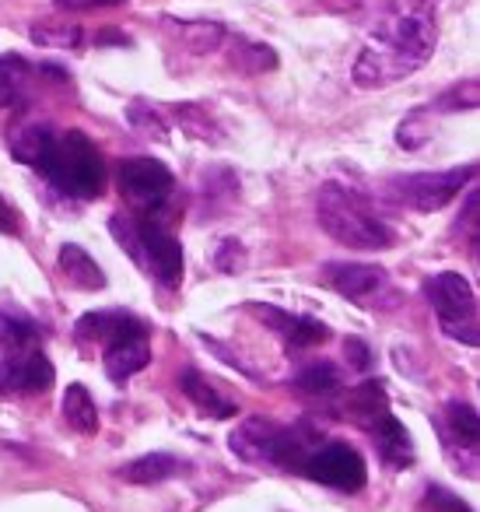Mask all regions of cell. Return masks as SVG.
I'll return each mask as SVG.
<instances>
[{"label": "cell", "instance_id": "obj_1", "mask_svg": "<svg viewBox=\"0 0 480 512\" xmlns=\"http://www.w3.org/2000/svg\"><path fill=\"white\" fill-rule=\"evenodd\" d=\"M435 53V22L428 8L403 4L386 15L361 46L354 60V85L386 88L407 74L421 71Z\"/></svg>", "mask_w": 480, "mask_h": 512}, {"label": "cell", "instance_id": "obj_2", "mask_svg": "<svg viewBox=\"0 0 480 512\" xmlns=\"http://www.w3.org/2000/svg\"><path fill=\"white\" fill-rule=\"evenodd\" d=\"M316 218L326 228V235L340 242V246L365 249V253H379V249L396 246L393 225L379 218L365 197L347 190L344 183H326L316 197Z\"/></svg>", "mask_w": 480, "mask_h": 512}, {"label": "cell", "instance_id": "obj_3", "mask_svg": "<svg viewBox=\"0 0 480 512\" xmlns=\"http://www.w3.org/2000/svg\"><path fill=\"white\" fill-rule=\"evenodd\" d=\"M36 169L43 172L57 190H64L67 197H78V200L99 197L102 186H106V169H102L99 148H95L81 130L53 137L50 148H46L43 158L36 162Z\"/></svg>", "mask_w": 480, "mask_h": 512}, {"label": "cell", "instance_id": "obj_4", "mask_svg": "<svg viewBox=\"0 0 480 512\" xmlns=\"http://www.w3.org/2000/svg\"><path fill=\"white\" fill-rule=\"evenodd\" d=\"M109 228H113L116 242L141 264V271H148L151 278L169 288H176L183 281L186 253L176 235H169L162 225H155L151 218H141V214H130V218L120 214V218L109 221Z\"/></svg>", "mask_w": 480, "mask_h": 512}, {"label": "cell", "instance_id": "obj_5", "mask_svg": "<svg viewBox=\"0 0 480 512\" xmlns=\"http://www.w3.org/2000/svg\"><path fill=\"white\" fill-rule=\"evenodd\" d=\"M228 446L239 460L246 463H270V467H298L305 463V442L295 428L274 425L267 418H246L232 435H228Z\"/></svg>", "mask_w": 480, "mask_h": 512}, {"label": "cell", "instance_id": "obj_6", "mask_svg": "<svg viewBox=\"0 0 480 512\" xmlns=\"http://www.w3.org/2000/svg\"><path fill=\"white\" fill-rule=\"evenodd\" d=\"M424 288H428V299L438 313L442 334L466 344V348H477L480 323H477V295H473L470 281L456 271H445V274H435Z\"/></svg>", "mask_w": 480, "mask_h": 512}, {"label": "cell", "instance_id": "obj_7", "mask_svg": "<svg viewBox=\"0 0 480 512\" xmlns=\"http://www.w3.org/2000/svg\"><path fill=\"white\" fill-rule=\"evenodd\" d=\"M477 172V165L466 169H449V172H417V176H396L389 186V197L396 204L410 207V211H442L449 200H456V193L470 183V176Z\"/></svg>", "mask_w": 480, "mask_h": 512}, {"label": "cell", "instance_id": "obj_8", "mask_svg": "<svg viewBox=\"0 0 480 512\" xmlns=\"http://www.w3.org/2000/svg\"><path fill=\"white\" fill-rule=\"evenodd\" d=\"M302 470L323 488H337V491H361L368 481V467L361 460V453L347 442H330V446L316 449V453L305 456Z\"/></svg>", "mask_w": 480, "mask_h": 512}, {"label": "cell", "instance_id": "obj_9", "mask_svg": "<svg viewBox=\"0 0 480 512\" xmlns=\"http://www.w3.org/2000/svg\"><path fill=\"white\" fill-rule=\"evenodd\" d=\"M172 172L169 165H162L158 158H127L120 165V186L134 204L148 207V204H158V200L169 197L172 190Z\"/></svg>", "mask_w": 480, "mask_h": 512}, {"label": "cell", "instance_id": "obj_10", "mask_svg": "<svg viewBox=\"0 0 480 512\" xmlns=\"http://www.w3.org/2000/svg\"><path fill=\"white\" fill-rule=\"evenodd\" d=\"M53 386V362L43 351H15L0 362V390L4 393H43Z\"/></svg>", "mask_w": 480, "mask_h": 512}, {"label": "cell", "instance_id": "obj_11", "mask_svg": "<svg viewBox=\"0 0 480 512\" xmlns=\"http://www.w3.org/2000/svg\"><path fill=\"white\" fill-rule=\"evenodd\" d=\"M326 281L333 285V292H340L351 302H375L389 288V274L379 264H326Z\"/></svg>", "mask_w": 480, "mask_h": 512}, {"label": "cell", "instance_id": "obj_12", "mask_svg": "<svg viewBox=\"0 0 480 512\" xmlns=\"http://www.w3.org/2000/svg\"><path fill=\"white\" fill-rule=\"evenodd\" d=\"M78 337L81 341H106V348L127 341H144L148 327L130 313H85L78 320Z\"/></svg>", "mask_w": 480, "mask_h": 512}, {"label": "cell", "instance_id": "obj_13", "mask_svg": "<svg viewBox=\"0 0 480 512\" xmlns=\"http://www.w3.org/2000/svg\"><path fill=\"white\" fill-rule=\"evenodd\" d=\"M253 313L263 316V323L274 327L277 334L284 337L288 351H305V348H312V344H319V341L330 337V330H326L323 323L309 320V316H291L277 306H253Z\"/></svg>", "mask_w": 480, "mask_h": 512}, {"label": "cell", "instance_id": "obj_14", "mask_svg": "<svg viewBox=\"0 0 480 512\" xmlns=\"http://www.w3.org/2000/svg\"><path fill=\"white\" fill-rule=\"evenodd\" d=\"M372 439L379 446V456L393 470H407L414 463V446H410V435L400 421L389 411H382L379 418H372Z\"/></svg>", "mask_w": 480, "mask_h": 512}, {"label": "cell", "instance_id": "obj_15", "mask_svg": "<svg viewBox=\"0 0 480 512\" xmlns=\"http://www.w3.org/2000/svg\"><path fill=\"white\" fill-rule=\"evenodd\" d=\"M60 274H64L71 285H78L81 292H99V288H106V274H102V267L95 264L85 249L74 246V242L60 246Z\"/></svg>", "mask_w": 480, "mask_h": 512}, {"label": "cell", "instance_id": "obj_16", "mask_svg": "<svg viewBox=\"0 0 480 512\" xmlns=\"http://www.w3.org/2000/svg\"><path fill=\"white\" fill-rule=\"evenodd\" d=\"M186 463L172 453H148V456H137L130 460L127 467H120V477L130 484H158V481H169L183 470Z\"/></svg>", "mask_w": 480, "mask_h": 512}, {"label": "cell", "instance_id": "obj_17", "mask_svg": "<svg viewBox=\"0 0 480 512\" xmlns=\"http://www.w3.org/2000/svg\"><path fill=\"white\" fill-rule=\"evenodd\" d=\"M148 362H151L148 337H144V341L113 344V348H106V355H102V365H106L109 379H116V383H123V379H130V376H134V372L148 369Z\"/></svg>", "mask_w": 480, "mask_h": 512}, {"label": "cell", "instance_id": "obj_18", "mask_svg": "<svg viewBox=\"0 0 480 512\" xmlns=\"http://www.w3.org/2000/svg\"><path fill=\"white\" fill-rule=\"evenodd\" d=\"M53 137H57V130H53L50 123H36V120L18 123V127L11 130V155L36 169V162L43 158V151L50 148Z\"/></svg>", "mask_w": 480, "mask_h": 512}, {"label": "cell", "instance_id": "obj_19", "mask_svg": "<svg viewBox=\"0 0 480 512\" xmlns=\"http://www.w3.org/2000/svg\"><path fill=\"white\" fill-rule=\"evenodd\" d=\"M39 341V327L15 306H0V348L15 355V351H29Z\"/></svg>", "mask_w": 480, "mask_h": 512}, {"label": "cell", "instance_id": "obj_20", "mask_svg": "<svg viewBox=\"0 0 480 512\" xmlns=\"http://www.w3.org/2000/svg\"><path fill=\"white\" fill-rule=\"evenodd\" d=\"M179 386H183L186 397H190L204 414H211V418H232V414H235V404H228V400L221 397V393L214 390V386L207 383L197 369L179 372Z\"/></svg>", "mask_w": 480, "mask_h": 512}, {"label": "cell", "instance_id": "obj_21", "mask_svg": "<svg viewBox=\"0 0 480 512\" xmlns=\"http://www.w3.org/2000/svg\"><path fill=\"white\" fill-rule=\"evenodd\" d=\"M445 432L452 442L466 446L470 453H477V439H480V418L477 407L470 400H449L445 404Z\"/></svg>", "mask_w": 480, "mask_h": 512}, {"label": "cell", "instance_id": "obj_22", "mask_svg": "<svg viewBox=\"0 0 480 512\" xmlns=\"http://www.w3.org/2000/svg\"><path fill=\"white\" fill-rule=\"evenodd\" d=\"M32 81V64L18 53H4L0 57V109L15 106V102L25 99Z\"/></svg>", "mask_w": 480, "mask_h": 512}, {"label": "cell", "instance_id": "obj_23", "mask_svg": "<svg viewBox=\"0 0 480 512\" xmlns=\"http://www.w3.org/2000/svg\"><path fill=\"white\" fill-rule=\"evenodd\" d=\"M64 418L71 421V428H74V432H81V435H95V428H99V407H95L92 393H88L81 383L67 386Z\"/></svg>", "mask_w": 480, "mask_h": 512}, {"label": "cell", "instance_id": "obj_24", "mask_svg": "<svg viewBox=\"0 0 480 512\" xmlns=\"http://www.w3.org/2000/svg\"><path fill=\"white\" fill-rule=\"evenodd\" d=\"M295 386L312 393V397H323V393H333L340 386V372L333 362H312L295 376Z\"/></svg>", "mask_w": 480, "mask_h": 512}, {"label": "cell", "instance_id": "obj_25", "mask_svg": "<svg viewBox=\"0 0 480 512\" xmlns=\"http://www.w3.org/2000/svg\"><path fill=\"white\" fill-rule=\"evenodd\" d=\"M32 43L57 46V50H71V46L81 43V29H78V25H53V22L32 25Z\"/></svg>", "mask_w": 480, "mask_h": 512}, {"label": "cell", "instance_id": "obj_26", "mask_svg": "<svg viewBox=\"0 0 480 512\" xmlns=\"http://www.w3.org/2000/svg\"><path fill=\"white\" fill-rule=\"evenodd\" d=\"M421 512H473L456 491H449L445 484H428L421 495Z\"/></svg>", "mask_w": 480, "mask_h": 512}, {"label": "cell", "instance_id": "obj_27", "mask_svg": "<svg viewBox=\"0 0 480 512\" xmlns=\"http://www.w3.org/2000/svg\"><path fill=\"white\" fill-rule=\"evenodd\" d=\"M351 411L358 418H379L386 411V390L379 383H365L351 393Z\"/></svg>", "mask_w": 480, "mask_h": 512}, {"label": "cell", "instance_id": "obj_28", "mask_svg": "<svg viewBox=\"0 0 480 512\" xmlns=\"http://www.w3.org/2000/svg\"><path fill=\"white\" fill-rule=\"evenodd\" d=\"M477 106V81H466V85H456L452 92H445L438 99V109H473Z\"/></svg>", "mask_w": 480, "mask_h": 512}, {"label": "cell", "instance_id": "obj_29", "mask_svg": "<svg viewBox=\"0 0 480 512\" xmlns=\"http://www.w3.org/2000/svg\"><path fill=\"white\" fill-rule=\"evenodd\" d=\"M344 348H347V358H351V365L358 372H365L368 365H372V351H368L365 341H358V337H354V341H347Z\"/></svg>", "mask_w": 480, "mask_h": 512}, {"label": "cell", "instance_id": "obj_30", "mask_svg": "<svg viewBox=\"0 0 480 512\" xmlns=\"http://www.w3.org/2000/svg\"><path fill=\"white\" fill-rule=\"evenodd\" d=\"M123 0H57V8L64 11H95V8H116Z\"/></svg>", "mask_w": 480, "mask_h": 512}, {"label": "cell", "instance_id": "obj_31", "mask_svg": "<svg viewBox=\"0 0 480 512\" xmlns=\"http://www.w3.org/2000/svg\"><path fill=\"white\" fill-rule=\"evenodd\" d=\"M0 232H18V214L4 197H0Z\"/></svg>", "mask_w": 480, "mask_h": 512}, {"label": "cell", "instance_id": "obj_32", "mask_svg": "<svg viewBox=\"0 0 480 512\" xmlns=\"http://www.w3.org/2000/svg\"><path fill=\"white\" fill-rule=\"evenodd\" d=\"M99 43H127V39H123V36H113V32H109V36H102Z\"/></svg>", "mask_w": 480, "mask_h": 512}]
</instances>
